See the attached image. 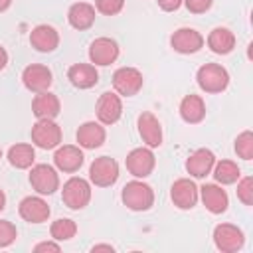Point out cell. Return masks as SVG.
Listing matches in <instances>:
<instances>
[{
	"label": "cell",
	"instance_id": "f35d334b",
	"mask_svg": "<svg viewBox=\"0 0 253 253\" xmlns=\"http://www.w3.org/2000/svg\"><path fill=\"white\" fill-rule=\"evenodd\" d=\"M12 6V0H0V12H6Z\"/></svg>",
	"mask_w": 253,
	"mask_h": 253
},
{
	"label": "cell",
	"instance_id": "ab89813d",
	"mask_svg": "<svg viewBox=\"0 0 253 253\" xmlns=\"http://www.w3.org/2000/svg\"><path fill=\"white\" fill-rule=\"evenodd\" d=\"M6 208V194H4V190L0 188V211Z\"/></svg>",
	"mask_w": 253,
	"mask_h": 253
},
{
	"label": "cell",
	"instance_id": "ba28073f",
	"mask_svg": "<svg viewBox=\"0 0 253 253\" xmlns=\"http://www.w3.org/2000/svg\"><path fill=\"white\" fill-rule=\"evenodd\" d=\"M144 85V77L136 67H119L113 73V89L121 97H134Z\"/></svg>",
	"mask_w": 253,
	"mask_h": 253
},
{
	"label": "cell",
	"instance_id": "83f0119b",
	"mask_svg": "<svg viewBox=\"0 0 253 253\" xmlns=\"http://www.w3.org/2000/svg\"><path fill=\"white\" fill-rule=\"evenodd\" d=\"M211 174H213V178L219 186L235 184L241 178V170H239L237 162H233V160H219V162L215 160V164L211 168Z\"/></svg>",
	"mask_w": 253,
	"mask_h": 253
},
{
	"label": "cell",
	"instance_id": "cb8c5ba5",
	"mask_svg": "<svg viewBox=\"0 0 253 253\" xmlns=\"http://www.w3.org/2000/svg\"><path fill=\"white\" fill-rule=\"evenodd\" d=\"M59 111H61L59 97L53 95L51 91L36 93V97L32 99V113L36 115V119H55Z\"/></svg>",
	"mask_w": 253,
	"mask_h": 253
},
{
	"label": "cell",
	"instance_id": "74e56055",
	"mask_svg": "<svg viewBox=\"0 0 253 253\" xmlns=\"http://www.w3.org/2000/svg\"><path fill=\"white\" fill-rule=\"evenodd\" d=\"M6 65H8V51H6V47L0 45V71H2Z\"/></svg>",
	"mask_w": 253,
	"mask_h": 253
},
{
	"label": "cell",
	"instance_id": "5b68a950",
	"mask_svg": "<svg viewBox=\"0 0 253 253\" xmlns=\"http://www.w3.org/2000/svg\"><path fill=\"white\" fill-rule=\"evenodd\" d=\"M30 184L40 196H51L59 190V174L51 164H34L30 170Z\"/></svg>",
	"mask_w": 253,
	"mask_h": 253
},
{
	"label": "cell",
	"instance_id": "603a6c76",
	"mask_svg": "<svg viewBox=\"0 0 253 253\" xmlns=\"http://www.w3.org/2000/svg\"><path fill=\"white\" fill-rule=\"evenodd\" d=\"M67 79L77 89H91L99 83V71L93 63H73L67 69Z\"/></svg>",
	"mask_w": 253,
	"mask_h": 253
},
{
	"label": "cell",
	"instance_id": "3957f363",
	"mask_svg": "<svg viewBox=\"0 0 253 253\" xmlns=\"http://www.w3.org/2000/svg\"><path fill=\"white\" fill-rule=\"evenodd\" d=\"M32 142L34 146L42 148V150H53L61 144V126L53 121V119H38L30 130Z\"/></svg>",
	"mask_w": 253,
	"mask_h": 253
},
{
	"label": "cell",
	"instance_id": "30bf717a",
	"mask_svg": "<svg viewBox=\"0 0 253 253\" xmlns=\"http://www.w3.org/2000/svg\"><path fill=\"white\" fill-rule=\"evenodd\" d=\"M119 53H121L119 43L113 38L101 36V38H95L91 42V45H89V61L95 67L97 65L99 67H107V65L115 63L119 59Z\"/></svg>",
	"mask_w": 253,
	"mask_h": 253
},
{
	"label": "cell",
	"instance_id": "d4e9b609",
	"mask_svg": "<svg viewBox=\"0 0 253 253\" xmlns=\"http://www.w3.org/2000/svg\"><path fill=\"white\" fill-rule=\"evenodd\" d=\"M178 111H180L182 121L188 123V125H198V123H202L206 119V103H204V99L200 95H194V93L186 95L180 101V109Z\"/></svg>",
	"mask_w": 253,
	"mask_h": 253
},
{
	"label": "cell",
	"instance_id": "f546056e",
	"mask_svg": "<svg viewBox=\"0 0 253 253\" xmlns=\"http://www.w3.org/2000/svg\"><path fill=\"white\" fill-rule=\"evenodd\" d=\"M235 154L243 160H251L253 158V132L251 130H243L241 134H237L235 138Z\"/></svg>",
	"mask_w": 253,
	"mask_h": 253
},
{
	"label": "cell",
	"instance_id": "277c9868",
	"mask_svg": "<svg viewBox=\"0 0 253 253\" xmlns=\"http://www.w3.org/2000/svg\"><path fill=\"white\" fill-rule=\"evenodd\" d=\"M61 200L69 210H83L91 202V184L81 176H71L61 188Z\"/></svg>",
	"mask_w": 253,
	"mask_h": 253
},
{
	"label": "cell",
	"instance_id": "d590c367",
	"mask_svg": "<svg viewBox=\"0 0 253 253\" xmlns=\"http://www.w3.org/2000/svg\"><path fill=\"white\" fill-rule=\"evenodd\" d=\"M156 2H158V6H160L164 12H176V10L182 6L184 0H156Z\"/></svg>",
	"mask_w": 253,
	"mask_h": 253
},
{
	"label": "cell",
	"instance_id": "8fae6325",
	"mask_svg": "<svg viewBox=\"0 0 253 253\" xmlns=\"http://www.w3.org/2000/svg\"><path fill=\"white\" fill-rule=\"evenodd\" d=\"M22 83L28 91L32 93H42V91H49L51 83H53V75L51 69L43 63H30L24 67L22 71Z\"/></svg>",
	"mask_w": 253,
	"mask_h": 253
},
{
	"label": "cell",
	"instance_id": "e575fe53",
	"mask_svg": "<svg viewBox=\"0 0 253 253\" xmlns=\"http://www.w3.org/2000/svg\"><path fill=\"white\" fill-rule=\"evenodd\" d=\"M34 251L36 253H42V251H53V253H59L61 251V245H59V241H42V243H38L36 247H34Z\"/></svg>",
	"mask_w": 253,
	"mask_h": 253
},
{
	"label": "cell",
	"instance_id": "4dcf8cb0",
	"mask_svg": "<svg viewBox=\"0 0 253 253\" xmlns=\"http://www.w3.org/2000/svg\"><path fill=\"white\" fill-rule=\"evenodd\" d=\"M237 200L243 206H253V178L251 176L237 180Z\"/></svg>",
	"mask_w": 253,
	"mask_h": 253
},
{
	"label": "cell",
	"instance_id": "44dd1931",
	"mask_svg": "<svg viewBox=\"0 0 253 253\" xmlns=\"http://www.w3.org/2000/svg\"><path fill=\"white\" fill-rule=\"evenodd\" d=\"M213 164H215V154L210 148H198L188 156L186 172L192 178H206L208 174H211Z\"/></svg>",
	"mask_w": 253,
	"mask_h": 253
},
{
	"label": "cell",
	"instance_id": "2e32d148",
	"mask_svg": "<svg viewBox=\"0 0 253 253\" xmlns=\"http://www.w3.org/2000/svg\"><path fill=\"white\" fill-rule=\"evenodd\" d=\"M18 213L28 223H43L49 219L51 210H49L47 202L38 194V196H26L18 204Z\"/></svg>",
	"mask_w": 253,
	"mask_h": 253
},
{
	"label": "cell",
	"instance_id": "ac0fdd59",
	"mask_svg": "<svg viewBox=\"0 0 253 253\" xmlns=\"http://www.w3.org/2000/svg\"><path fill=\"white\" fill-rule=\"evenodd\" d=\"M75 138H77V146H81L83 150H95L103 146L107 138V130L99 121H85L83 125H79Z\"/></svg>",
	"mask_w": 253,
	"mask_h": 253
},
{
	"label": "cell",
	"instance_id": "8992f818",
	"mask_svg": "<svg viewBox=\"0 0 253 253\" xmlns=\"http://www.w3.org/2000/svg\"><path fill=\"white\" fill-rule=\"evenodd\" d=\"M119 180V162L111 156H99L89 166V182L97 188H109Z\"/></svg>",
	"mask_w": 253,
	"mask_h": 253
},
{
	"label": "cell",
	"instance_id": "5bb4252c",
	"mask_svg": "<svg viewBox=\"0 0 253 253\" xmlns=\"http://www.w3.org/2000/svg\"><path fill=\"white\" fill-rule=\"evenodd\" d=\"M170 47L182 55L198 53L204 47V36L194 28H178L170 36Z\"/></svg>",
	"mask_w": 253,
	"mask_h": 253
},
{
	"label": "cell",
	"instance_id": "1f68e13d",
	"mask_svg": "<svg viewBox=\"0 0 253 253\" xmlns=\"http://www.w3.org/2000/svg\"><path fill=\"white\" fill-rule=\"evenodd\" d=\"M18 237V229L12 221L8 219H0V249L10 247Z\"/></svg>",
	"mask_w": 253,
	"mask_h": 253
},
{
	"label": "cell",
	"instance_id": "e0dca14e",
	"mask_svg": "<svg viewBox=\"0 0 253 253\" xmlns=\"http://www.w3.org/2000/svg\"><path fill=\"white\" fill-rule=\"evenodd\" d=\"M136 126H138V134H140L142 142L148 148H158L162 144V125L154 113L142 111L136 119Z\"/></svg>",
	"mask_w": 253,
	"mask_h": 253
},
{
	"label": "cell",
	"instance_id": "4316f807",
	"mask_svg": "<svg viewBox=\"0 0 253 253\" xmlns=\"http://www.w3.org/2000/svg\"><path fill=\"white\" fill-rule=\"evenodd\" d=\"M10 166L18 168V170H28L34 166V160H36V150L32 144L28 142H16L8 148V154H6Z\"/></svg>",
	"mask_w": 253,
	"mask_h": 253
},
{
	"label": "cell",
	"instance_id": "60d3db41",
	"mask_svg": "<svg viewBox=\"0 0 253 253\" xmlns=\"http://www.w3.org/2000/svg\"><path fill=\"white\" fill-rule=\"evenodd\" d=\"M0 158H2V148H0Z\"/></svg>",
	"mask_w": 253,
	"mask_h": 253
},
{
	"label": "cell",
	"instance_id": "9a60e30c",
	"mask_svg": "<svg viewBox=\"0 0 253 253\" xmlns=\"http://www.w3.org/2000/svg\"><path fill=\"white\" fill-rule=\"evenodd\" d=\"M85 162V154L81 150V146H75V144H59L53 152V164L59 172H65V174H73L77 172Z\"/></svg>",
	"mask_w": 253,
	"mask_h": 253
},
{
	"label": "cell",
	"instance_id": "7402d4cb",
	"mask_svg": "<svg viewBox=\"0 0 253 253\" xmlns=\"http://www.w3.org/2000/svg\"><path fill=\"white\" fill-rule=\"evenodd\" d=\"M95 18H97V10L89 2H75L67 10V22H69V26L75 28V30H79V32L89 30L95 24Z\"/></svg>",
	"mask_w": 253,
	"mask_h": 253
},
{
	"label": "cell",
	"instance_id": "d6986e66",
	"mask_svg": "<svg viewBox=\"0 0 253 253\" xmlns=\"http://www.w3.org/2000/svg\"><path fill=\"white\" fill-rule=\"evenodd\" d=\"M30 45L40 53H51L59 45V34L53 26L40 24L30 32Z\"/></svg>",
	"mask_w": 253,
	"mask_h": 253
},
{
	"label": "cell",
	"instance_id": "7c38bea8",
	"mask_svg": "<svg viewBox=\"0 0 253 253\" xmlns=\"http://www.w3.org/2000/svg\"><path fill=\"white\" fill-rule=\"evenodd\" d=\"M95 115L101 125H115L123 117V101L115 91H105L99 95L95 105Z\"/></svg>",
	"mask_w": 253,
	"mask_h": 253
},
{
	"label": "cell",
	"instance_id": "9c48e42d",
	"mask_svg": "<svg viewBox=\"0 0 253 253\" xmlns=\"http://www.w3.org/2000/svg\"><path fill=\"white\" fill-rule=\"evenodd\" d=\"M126 170L134 176V178H148L156 166V156L152 152V148L148 146H138V148H132L128 154H126Z\"/></svg>",
	"mask_w": 253,
	"mask_h": 253
},
{
	"label": "cell",
	"instance_id": "7a4b0ae2",
	"mask_svg": "<svg viewBox=\"0 0 253 253\" xmlns=\"http://www.w3.org/2000/svg\"><path fill=\"white\" fill-rule=\"evenodd\" d=\"M196 81H198V87L204 91V93H221L227 89L229 85V73L223 65L219 63H204L198 73H196Z\"/></svg>",
	"mask_w": 253,
	"mask_h": 253
},
{
	"label": "cell",
	"instance_id": "4fadbf2b",
	"mask_svg": "<svg viewBox=\"0 0 253 253\" xmlns=\"http://www.w3.org/2000/svg\"><path fill=\"white\" fill-rule=\"evenodd\" d=\"M170 200L178 210H192L200 200V188L190 178H178L170 188Z\"/></svg>",
	"mask_w": 253,
	"mask_h": 253
},
{
	"label": "cell",
	"instance_id": "ffe728a7",
	"mask_svg": "<svg viewBox=\"0 0 253 253\" xmlns=\"http://www.w3.org/2000/svg\"><path fill=\"white\" fill-rule=\"evenodd\" d=\"M200 198H202V204L206 206V210L213 215L223 213L229 206L227 192L219 184H204L200 188Z\"/></svg>",
	"mask_w": 253,
	"mask_h": 253
},
{
	"label": "cell",
	"instance_id": "836d02e7",
	"mask_svg": "<svg viewBox=\"0 0 253 253\" xmlns=\"http://www.w3.org/2000/svg\"><path fill=\"white\" fill-rule=\"evenodd\" d=\"M182 4H186L188 12H192V14H206L211 8L213 0H184Z\"/></svg>",
	"mask_w": 253,
	"mask_h": 253
},
{
	"label": "cell",
	"instance_id": "484cf974",
	"mask_svg": "<svg viewBox=\"0 0 253 253\" xmlns=\"http://www.w3.org/2000/svg\"><path fill=\"white\" fill-rule=\"evenodd\" d=\"M208 47L217 55H227L235 47V34L229 28L217 26L208 34Z\"/></svg>",
	"mask_w": 253,
	"mask_h": 253
},
{
	"label": "cell",
	"instance_id": "d6a6232c",
	"mask_svg": "<svg viewBox=\"0 0 253 253\" xmlns=\"http://www.w3.org/2000/svg\"><path fill=\"white\" fill-rule=\"evenodd\" d=\"M125 8V0H95V10L103 16H117Z\"/></svg>",
	"mask_w": 253,
	"mask_h": 253
},
{
	"label": "cell",
	"instance_id": "52a82bcc",
	"mask_svg": "<svg viewBox=\"0 0 253 253\" xmlns=\"http://www.w3.org/2000/svg\"><path fill=\"white\" fill-rule=\"evenodd\" d=\"M213 245L221 253H235L245 245V233L233 223H217L213 227Z\"/></svg>",
	"mask_w": 253,
	"mask_h": 253
},
{
	"label": "cell",
	"instance_id": "6da1fadb",
	"mask_svg": "<svg viewBox=\"0 0 253 253\" xmlns=\"http://www.w3.org/2000/svg\"><path fill=\"white\" fill-rule=\"evenodd\" d=\"M121 200L132 211H148L154 206V190H152V186H148L146 182L136 178V180H130L125 184V188L121 192Z\"/></svg>",
	"mask_w": 253,
	"mask_h": 253
},
{
	"label": "cell",
	"instance_id": "f1b7e54d",
	"mask_svg": "<svg viewBox=\"0 0 253 253\" xmlns=\"http://www.w3.org/2000/svg\"><path fill=\"white\" fill-rule=\"evenodd\" d=\"M77 233V223L69 217H59L49 225V235L55 241H69Z\"/></svg>",
	"mask_w": 253,
	"mask_h": 253
},
{
	"label": "cell",
	"instance_id": "8d00e7d4",
	"mask_svg": "<svg viewBox=\"0 0 253 253\" xmlns=\"http://www.w3.org/2000/svg\"><path fill=\"white\" fill-rule=\"evenodd\" d=\"M91 251H93V253H95V251H111V253H113V251H115V247H113V245H109V243H99V245H93V247H91Z\"/></svg>",
	"mask_w": 253,
	"mask_h": 253
}]
</instances>
